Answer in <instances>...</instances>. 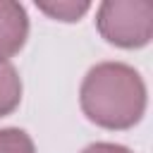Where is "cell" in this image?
Returning <instances> with one entry per match:
<instances>
[{
	"label": "cell",
	"mask_w": 153,
	"mask_h": 153,
	"mask_svg": "<svg viewBox=\"0 0 153 153\" xmlns=\"http://www.w3.org/2000/svg\"><path fill=\"white\" fill-rule=\"evenodd\" d=\"M98 29L103 38L122 48H139L153 33L151 0H108L98 10Z\"/></svg>",
	"instance_id": "cell-2"
},
{
	"label": "cell",
	"mask_w": 153,
	"mask_h": 153,
	"mask_svg": "<svg viewBox=\"0 0 153 153\" xmlns=\"http://www.w3.org/2000/svg\"><path fill=\"white\" fill-rule=\"evenodd\" d=\"M0 153H33V141L22 129L0 131Z\"/></svg>",
	"instance_id": "cell-6"
},
{
	"label": "cell",
	"mask_w": 153,
	"mask_h": 153,
	"mask_svg": "<svg viewBox=\"0 0 153 153\" xmlns=\"http://www.w3.org/2000/svg\"><path fill=\"white\" fill-rule=\"evenodd\" d=\"M81 153H129L124 146H115V143H93L88 148H84Z\"/></svg>",
	"instance_id": "cell-7"
},
{
	"label": "cell",
	"mask_w": 153,
	"mask_h": 153,
	"mask_svg": "<svg viewBox=\"0 0 153 153\" xmlns=\"http://www.w3.org/2000/svg\"><path fill=\"white\" fill-rule=\"evenodd\" d=\"M38 10L45 12V14H50L53 19L76 22L88 10V2H38Z\"/></svg>",
	"instance_id": "cell-5"
},
{
	"label": "cell",
	"mask_w": 153,
	"mask_h": 153,
	"mask_svg": "<svg viewBox=\"0 0 153 153\" xmlns=\"http://www.w3.org/2000/svg\"><path fill=\"white\" fill-rule=\"evenodd\" d=\"M22 98V81L10 62H0V117L12 112Z\"/></svg>",
	"instance_id": "cell-4"
},
{
	"label": "cell",
	"mask_w": 153,
	"mask_h": 153,
	"mask_svg": "<svg viewBox=\"0 0 153 153\" xmlns=\"http://www.w3.org/2000/svg\"><path fill=\"white\" fill-rule=\"evenodd\" d=\"M29 33V19L19 2L0 0V62L14 55Z\"/></svg>",
	"instance_id": "cell-3"
},
{
	"label": "cell",
	"mask_w": 153,
	"mask_h": 153,
	"mask_svg": "<svg viewBox=\"0 0 153 153\" xmlns=\"http://www.w3.org/2000/svg\"><path fill=\"white\" fill-rule=\"evenodd\" d=\"M81 108L86 117L100 127H131L146 108V88L139 72L120 62L93 67L81 84Z\"/></svg>",
	"instance_id": "cell-1"
}]
</instances>
